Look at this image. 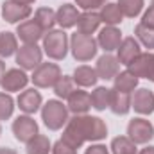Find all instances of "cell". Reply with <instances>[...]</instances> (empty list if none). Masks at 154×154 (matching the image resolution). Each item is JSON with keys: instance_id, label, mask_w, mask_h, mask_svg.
Segmentation results:
<instances>
[{"instance_id": "cell-1", "label": "cell", "mask_w": 154, "mask_h": 154, "mask_svg": "<svg viewBox=\"0 0 154 154\" xmlns=\"http://www.w3.org/2000/svg\"><path fill=\"white\" fill-rule=\"evenodd\" d=\"M108 127L99 116H88V115H75L68 118L66 129L63 133V138L66 143L79 149L84 142H99L106 138Z\"/></svg>"}, {"instance_id": "cell-2", "label": "cell", "mask_w": 154, "mask_h": 154, "mask_svg": "<svg viewBox=\"0 0 154 154\" xmlns=\"http://www.w3.org/2000/svg\"><path fill=\"white\" fill-rule=\"evenodd\" d=\"M68 43L70 39L63 29H52V31H47V34H43V50L50 59H56V61L63 59L70 48Z\"/></svg>"}, {"instance_id": "cell-3", "label": "cell", "mask_w": 154, "mask_h": 154, "mask_svg": "<svg viewBox=\"0 0 154 154\" xmlns=\"http://www.w3.org/2000/svg\"><path fill=\"white\" fill-rule=\"evenodd\" d=\"M41 120L50 131H57L68 122V108L61 100H48L41 108Z\"/></svg>"}, {"instance_id": "cell-4", "label": "cell", "mask_w": 154, "mask_h": 154, "mask_svg": "<svg viewBox=\"0 0 154 154\" xmlns=\"http://www.w3.org/2000/svg\"><path fill=\"white\" fill-rule=\"evenodd\" d=\"M70 48H72V54L77 61H90L91 57H95V54L99 50V43L90 34L75 32L70 38Z\"/></svg>"}, {"instance_id": "cell-5", "label": "cell", "mask_w": 154, "mask_h": 154, "mask_svg": "<svg viewBox=\"0 0 154 154\" xmlns=\"http://www.w3.org/2000/svg\"><path fill=\"white\" fill-rule=\"evenodd\" d=\"M61 77V68L54 63H41L36 70H32V82L38 88H50Z\"/></svg>"}, {"instance_id": "cell-6", "label": "cell", "mask_w": 154, "mask_h": 154, "mask_svg": "<svg viewBox=\"0 0 154 154\" xmlns=\"http://www.w3.org/2000/svg\"><path fill=\"white\" fill-rule=\"evenodd\" d=\"M43 52L38 45H22L16 50V63L22 70H36L41 65Z\"/></svg>"}, {"instance_id": "cell-7", "label": "cell", "mask_w": 154, "mask_h": 154, "mask_svg": "<svg viewBox=\"0 0 154 154\" xmlns=\"http://www.w3.org/2000/svg\"><path fill=\"white\" fill-rule=\"evenodd\" d=\"M127 134L136 145L138 143H147L154 138V127L145 118H133L127 125Z\"/></svg>"}, {"instance_id": "cell-8", "label": "cell", "mask_w": 154, "mask_h": 154, "mask_svg": "<svg viewBox=\"0 0 154 154\" xmlns=\"http://www.w3.org/2000/svg\"><path fill=\"white\" fill-rule=\"evenodd\" d=\"M13 133H14V138L18 142L27 143L29 140H32L38 134V124L32 116L22 115L13 122Z\"/></svg>"}, {"instance_id": "cell-9", "label": "cell", "mask_w": 154, "mask_h": 154, "mask_svg": "<svg viewBox=\"0 0 154 154\" xmlns=\"http://www.w3.org/2000/svg\"><path fill=\"white\" fill-rule=\"evenodd\" d=\"M32 13V7L31 5H25V4H18L14 0H7L4 5H2V16L7 23H18L22 20H27Z\"/></svg>"}, {"instance_id": "cell-10", "label": "cell", "mask_w": 154, "mask_h": 154, "mask_svg": "<svg viewBox=\"0 0 154 154\" xmlns=\"http://www.w3.org/2000/svg\"><path fill=\"white\" fill-rule=\"evenodd\" d=\"M43 32L45 31L38 25L36 20H25L16 29V34L23 41V45H36L39 39L43 38Z\"/></svg>"}, {"instance_id": "cell-11", "label": "cell", "mask_w": 154, "mask_h": 154, "mask_svg": "<svg viewBox=\"0 0 154 154\" xmlns=\"http://www.w3.org/2000/svg\"><path fill=\"white\" fill-rule=\"evenodd\" d=\"M131 108L140 115H151L154 111V93L147 88H140L131 97Z\"/></svg>"}, {"instance_id": "cell-12", "label": "cell", "mask_w": 154, "mask_h": 154, "mask_svg": "<svg viewBox=\"0 0 154 154\" xmlns=\"http://www.w3.org/2000/svg\"><path fill=\"white\" fill-rule=\"evenodd\" d=\"M116 50H118V61H120V65H125V66H129L142 54L138 39H134L133 36L122 39V43H120V47Z\"/></svg>"}, {"instance_id": "cell-13", "label": "cell", "mask_w": 154, "mask_h": 154, "mask_svg": "<svg viewBox=\"0 0 154 154\" xmlns=\"http://www.w3.org/2000/svg\"><path fill=\"white\" fill-rule=\"evenodd\" d=\"M29 82V77L23 70L20 68H11L4 74V79H2V88L4 91H20L27 86Z\"/></svg>"}, {"instance_id": "cell-14", "label": "cell", "mask_w": 154, "mask_h": 154, "mask_svg": "<svg viewBox=\"0 0 154 154\" xmlns=\"http://www.w3.org/2000/svg\"><path fill=\"white\" fill-rule=\"evenodd\" d=\"M118 68H120L118 57L111 56V54H104L102 57H99L97 66H95V72H97L99 79L111 81V79H115V75L118 74Z\"/></svg>"}, {"instance_id": "cell-15", "label": "cell", "mask_w": 154, "mask_h": 154, "mask_svg": "<svg viewBox=\"0 0 154 154\" xmlns=\"http://www.w3.org/2000/svg\"><path fill=\"white\" fill-rule=\"evenodd\" d=\"M68 111L74 115H86L88 109L91 108V97L84 90H74L68 97Z\"/></svg>"}, {"instance_id": "cell-16", "label": "cell", "mask_w": 154, "mask_h": 154, "mask_svg": "<svg viewBox=\"0 0 154 154\" xmlns=\"http://www.w3.org/2000/svg\"><path fill=\"white\" fill-rule=\"evenodd\" d=\"M16 102H18V108L23 113L34 115L39 108H41V95H39V91H36L34 88H29V90H25V91H22L18 95V100Z\"/></svg>"}, {"instance_id": "cell-17", "label": "cell", "mask_w": 154, "mask_h": 154, "mask_svg": "<svg viewBox=\"0 0 154 154\" xmlns=\"http://www.w3.org/2000/svg\"><path fill=\"white\" fill-rule=\"evenodd\" d=\"M97 43L106 50V52H111V50H116L122 43V32L113 27V25H106L100 32H99V38H97Z\"/></svg>"}, {"instance_id": "cell-18", "label": "cell", "mask_w": 154, "mask_h": 154, "mask_svg": "<svg viewBox=\"0 0 154 154\" xmlns=\"http://www.w3.org/2000/svg\"><path fill=\"white\" fill-rule=\"evenodd\" d=\"M79 11L75 5L72 4H63L57 11H56V23H59L61 29H70L79 22Z\"/></svg>"}, {"instance_id": "cell-19", "label": "cell", "mask_w": 154, "mask_h": 154, "mask_svg": "<svg viewBox=\"0 0 154 154\" xmlns=\"http://www.w3.org/2000/svg\"><path fill=\"white\" fill-rule=\"evenodd\" d=\"M109 109L115 115H125L131 109V93H124L113 88L111 99H109Z\"/></svg>"}, {"instance_id": "cell-20", "label": "cell", "mask_w": 154, "mask_h": 154, "mask_svg": "<svg viewBox=\"0 0 154 154\" xmlns=\"http://www.w3.org/2000/svg\"><path fill=\"white\" fill-rule=\"evenodd\" d=\"M100 14L99 13H93V11H86V13H82L81 16H79V22H77V27H79V32H82V34H93L97 29H99V25H100Z\"/></svg>"}, {"instance_id": "cell-21", "label": "cell", "mask_w": 154, "mask_h": 154, "mask_svg": "<svg viewBox=\"0 0 154 154\" xmlns=\"http://www.w3.org/2000/svg\"><path fill=\"white\" fill-rule=\"evenodd\" d=\"M72 79H74L75 84L82 86V88H88V86H95L99 75H97L95 68H91V66H88V65H82V66H77L75 68Z\"/></svg>"}, {"instance_id": "cell-22", "label": "cell", "mask_w": 154, "mask_h": 154, "mask_svg": "<svg viewBox=\"0 0 154 154\" xmlns=\"http://www.w3.org/2000/svg\"><path fill=\"white\" fill-rule=\"evenodd\" d=\"M151 61H152V54L151 52H147V54H140L129 66H127V70L133 74V75H136L138 79L140 77H145L149 75V68H151Z\"/></svg>"}, {"instance_id": "cell-23", "label": "cell", "mask_w": 154, "mask_h": 154, "mask_svg": "<svg viewBox=\"0 0 154 154\" xmlns=\"http://www.w3.org/2000/svg\"><path fill=\"white\" fill-rule=\"evenodd\" d=\"M115 90H118V91H124V93H131V91H134V88L138 86V77L133 75L129 70H125V72H118L115 75Z\"/></svg>"}, {"instance_id": "cell-24", "label": "cell", "mask_w": 154, "mask_h": 154, "mask_svg": "<svg viewBox=\"0 0 154 154\" xmlns=\"http://www.w3.org/2000/svg\"><path fill=\"white\" fill-rule=\"evenodd\" d=\"M100 20L106 23V25H118L120 22H122V18H124V14H122V11H120V7H118V4H104L102 7H100Z\"/></svg>"}, {"instance_id": "cell-25", "label": "cell", "mask_w": 154, "mask_h": 154, "mask_svg": "<svg viewBox=\"0 0 154 154\" xmlns=\"http://www.w3.org/2000/svg\"><path fill=\"white\" fill-rule=\"evenodd\" d=\"M91 108H95L97 111H104L106 108H109V99H111V90L99 86L91 91Z\"/></svg>"}, {"instance_id": "cell-26", "label": "cell", "mask_w": 154, "mask_h": 154, "mask_svg": "<svg viewBox=\"0 0 154 154\" xmlns=\"http://www.w3.org/2000/svg\"><path fill=\"white\" fill-rule=\"evenodd\" d=\"M50 151L52 145L45 134H36L32 140L27 142V154H48Z\"/></svg>"}, {"instance_id": "cell-27", "label": "cell", "mask_w": 154, "mask_h": 154, "mask_svg": "<svg viewBox=\"0 0 154 154\" xmlns=\"http://www.w3.org/2000/svg\"><path fill=\"white\" fill-rule=\"evenodd\" d=\"M113 154H136V143L129 136H116L111 142Z\"/></svg>"}, {"instance_id": "cell-28", "label": "cell", "mask_w": 154, "mask_h": 154, "mask_svg": "<svg viewBox=\"0 0 154 154\" xmlns=\"http://www.w3.org/2000/svg\"><path fill=\"white\" fill-rule=\"evenodd\" d=\"M34 20L38 22V25L47 32V31H52L54 23H56V13L50 9V7H39L34 14Z\"/></svg>"}, {"instance_id": "cell-29", "label": "cell", "mask_w": 154, "mask_h": 154, "mask_svg": "<svg viewBox=\"0 0 154 154\" xmlns=\"http://www.w3.org/2000/svg\"><path fill=\"white\" fill-rule=\"evenodd\" d=\"M18 50V41L13 32H0V56L9 57Z\"/></svg>"}, {"instance_id": "cell-30", "label": "cell", "mask_w": 154, "mask_h": 154, "mask_svg": "<svg viewBox=\"0 0 154 154\" xmlns=\"http://www.w3.org/2000/svg\"><path fill=\"white\" fill-rule=\"evenodd\" d=\"M118 7L124 16L136 18L143 9V0H118Z\"/></svg>"}, {"instance_id": "cell-31", "label": "cell", "mask_w": 154, "mask_h": 154, "mask_svg": "<svg viewBox=\"0 0 154 154\" xmlns=\"http://www.w3.org/2000/svg\"><path fill=\"white\" fill-rule=\"evenodd\" d=\"M74 90H75V88H74V79L68 77V75H61L59 81L54 84V93H56L59 99H68Z\"/></svg>"}, {"instance_id": "cell-32", "label": "cell", "mask_w": 154, "mask_h": 154, "mask_svg": "<svg viewBox=\"0 0 154 154\" xmlns=\"http://www.w3.org/2000/svg\"><path fill=\"white\" fill-rule=\"evenodd\" d=\"M134 34H136V38L142 41V45L145 48H154V29H149V27L138 23L134 27Z\"/></svg>"}, {"instance_id": "cell-33", "label": "cell", "mask_w": 154, "mask_h": 154, "mask_svg": "<svg viewBox=\"0 0 154 154\" xmlns=\"http://www.w3.org/2000/svg\"><path fill=\"white\" fill-rule=\"evenodd\" d=\"M14 100L9 93H0V120H7L13 115Z\"/></svg>"}, {"instance_id": "cell-34", "label": "cell", "mask_w": 154, "mask_h": 154, "mask_svg": "<svg viewBox=\"0 0 154 154\" xmlns=\"http://www.w3.org/2000/svg\"><path fill=\"white\" fill-rule=\"evenodd\" d=\"M52 154H77V149L66 143L65 140H57L52 145Z\"/></svg>"}, {"instance_id": "cell-35", "label": "cell", "mask_w": 154, "mask_h": 154, "mask_svg": "<svg viewBox=\"0 0 154 154\" xmlns=\"http://www.w3.org/2000/svg\"><path fill=\"white\" fill-rule=\"evenodd\" d=\"M77 7L84 9V11H93L97 7H102L104 4H108V0H75Z\"/></svg>"}, {"instance_id": "cell-36", "label": "cell", "mask_w": 154, "mask_h": 154, "mask_svg": "<svg viewBox=\"0 0 154 154\" xmlns=\"http://www.w3.org/2000/svg\"><path fill=\"white\" fill-rule=\"evenodd\" d=\"M142 25L149 27V29H154V7H149L142 18Z\"/></svg>"}, {"instance_id": "cell-37", "label": "cell", "mask_w": 154, "mask_h": 154, "mask_svg": "<svg viewBox=\"0 0 154 154\" xmlns=\"http://www.w3.org/2000/svg\"><path fill=\"white\" fill-rule=\"evenodd\" d=\"M84 154H109V151L106 149V145L97 143V145H90V147L86 149V152H84Z\"/></svg>"}, {"instance_id": "cell-38", "label": "cell", "mask_w": 154, "mask_h": 154, "mask_svg": "<svg viewBox=\"0 0 154 154\" xmlns=\"http://www.w3.org/2000/svg\"><path fill=\"white\" fill-rule=\"evenodd\" d=\"M147 79L154 82V54H152V61H151V68H149V75H147Z\"/></svg>"}, {"instance_id": "cell-39", "label": "cell", "mask_w": 154, "mask_h": 154, "mask_svg": "<svg viewBox=\"0 0 154 154\" xmlns=\"http://www.w3.org/2000/svg\"><path fill=\"white\" fill-rule=\"evenodd\" d=\"M0 154H18L14 149H9V147H0Z\"/></svg>"}, {"instance_id": "cell-40", "label": "cell", "mask_w": 154, "mask_h": 154, "mask_svg": "<svg viewBox=\"0 0 154 154\" xmlns=\"http://www.w3.org/2000/svg\"><path fill=\"white\" fill-rule=\"evenodd\" d=\"M4 74H5V65H4V61L0 59V84H2V79H4Z\"/></svg>"}, {"instance_id": "cell-41", "label": "cell", "mask_w": 154, "mask_h": 154, "mask_svg": "<svg viewBox=\"0 0 154 154\" xmlns=\"http://www.w3.org/2000/svg\"><path fill=\"white\" fill-rule=\"evenodd\" d=\"M138 154H154V147H145V149H142Z\"/></svg>"}, {"instance_id": "cell-42", "label": "cell", "mask_w": 154, "mask_h": 154, "mask_svg": "<svg viewBox=\"0 0 154 154\" xmlns=\"http://www.w3.org/2000/svg\"><path fill=\"white\" fill-rule=\"evenodd\" d=\"M14 2H18V4H25V5H31L34 0H14Z\"/></svg>"}, {"instance_id": "cell-43", "label": "cell", "mask_w": 154, "mask_h": 154, "mask_svg": "<svg viewBox=\"0 0 154 154\" xmlns=\"http://www.w3.org/2000/svg\"><path fill=\"white\" fill-rule=\"evenodd\" d=\"M151 7H154V0H152V2H151Z\"/></svg>"}, {"instance_id": "cell-44", "label": "cell", "mask_w": 154, "mask_h": 154, "mask_svg": "<svg viewBox=\"0 0 154 154\" xmlns=\"http://www.w3.org/2000/svg\"><path fill=\"white\" fill-rule=\"evenodd\" d=\"M0 133H2V127H0Z\"/></svg>"}]
</instances>
